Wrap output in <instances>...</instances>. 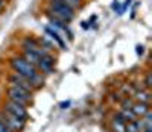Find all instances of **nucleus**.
Returning a JSON list of instances; mask_svg holds the SVG:
<instances>
[{
  "label": "nucleus",
  "mask_w": 152,
  "mask_h": 132,
  "mask_svg": "<svg viewBox=\"0 0 152 132\" xmlns=\"http://www.w3.org/2000/svg\"><path fill=\"white\" fill-rule=\"evenodd\" d=\"M9 67H11L12 71L18 73L23 77H26L28 81L31 82L34 91H38V90H41L44 87L46 81H44L43 73L38 71V69L35 67V65L28 62L21 55H15V56L9 58Z\"/></svg>",
  "instance_id": "f257e3e1"
},
{
  "label": "nucleus",
  "mask_w": 152,
  "mask_h": 132,
  "mask_svg": "<svg viewBox=\"0 0 152 132\" xmlns=\"http://www.w3.org/2000/svg\"><path fill=\"white\" fill-rule=\"evenodd\" d=\"M131 3H132V0H126V2L122 5V8H120V12H122V14L126 11V8H129V5H131Z\"/></svg>",
  "instance_id": "4be33fe9"
},
{
  "label": "nucleus",
  "mask_w": 152,
  "mask_h": 132,
  "mask_svg": "<svg viewBox=\"0 0 152 132\" xmlns=\"http://www.w3.org/2000/svg\"><path fill=\"white\" fill-rule=\"evenodd\" d=\"M38 43H40V46L44 50H47V52H53V49H55V44L50 41L47 36H40V38H38Z\"/></svg>",
  "instance_id": "ddd939ff"
},
{
  "label": "nucleus",
  "mask_w": 152,
  "mask_h": 132,
  "mask_svg": "<svg viewBox=\"0 0 152 132\" xmlns=\"http://www.w3.org/2000/svg\"><path fill=\"white\" fill-rule=\"evenodd\" d=\"M62 2H66V3H67L69 6H72L75 11L81 9L82 5H84V0H62Z\"/></svg>",
  "instance_id": "2eb2a0df"
},
{
  "label": "nucleus",
  "mask_w": 152,
  "mask_h": 132,
  "mask_svg": "<svg viewBox=\"0 0 152 132\" xmlns=\"http://www.w3.org/2000/svg\"><path fill=\"white\" fill-rule=\"evenodd\" d=\"M0 132H14V131H12L11 128H8L5 123H2V122H0Z\"/></svg>",
  "instance_id": "412c9836"
},
{
  "label": "nucleus",
  "mask_w": 152,
  "mask_h": 132,
  "mask_svg": "<svg viewBox=\"0 0 152 132\" xmlns=\"http://www.w3.org/2000/svg\"><path fill=\"white\" fill-rule=\"evenodd\" d=\"M2 109L8 111L12 115H15L17 118H20V120H23V122L29 120V111H28V108L23 106V105H20V103H17V102H12V100L6 99V102L3 103V106H2Z\"/></svg>",
  "instance_id": "20e7f679"
},
{
  "label": "nucleus",
  "mask_w": 152,
  "mask_h": 132,
  "mask_svg": "<svg viewBox=\"0 0 152 132\" xmlns=\"http://www.w3.org/2000/svg\"><path fill=\"white\" fill-rule=\"evenodd\" d=\"M131 111L135 114V117H143L146 112L151 111V105L149 103H143V102H134Z\"/></svg>",
  "instance_id": "1a4fd4ad"
},
{
  "label": "nucleus",
  "mask_w": 152,
  "mask_h": 132,
  "mask_svg": "<svg viewBox=\"0 0 152 132\" xmlns=\"http://www.w3.org/2000/svg\"><path fill=\"white\" fill-rule=\"evenodd\" d=\"M151 87H152V74L151 71H148L145 76V90H151Z\"/></svg>",
  "instance_id": "f3484780"
},
{
  "label": "nucleus",
  "mask_w": 152,
  "mask_h": 132,
  "mask_svg": "<svg viewBox=\"0 0 152 132\" xmlns=\"http://www.w3.org/2000/svg\"><path fill=\"white\" fill-rule=\"evenodd\" d=\"M117 114L123 118L125 122H131V120H135V118H137V117H135V114H134L131 109H123V108H122Z\"/></svg>",
  "instance_id": "4468645a"
},
{
  "label": "nucleus",
  "mask_w": 152,
  "mask_h": 132,
  "mask_svg": "<svg viewBox=\"0 0 152 132\" xmlns=\"http://www.w3.org/2000/svg\"><path fill=\"white\" fill-rule=\"evenodd\" d=\"M5 2H6V0H5Z\"/></svg>",
  "instance_id": "bb28decb"
},
{
  "label": "nucleus",
  "mask_w": 152,
  "mask_h": 132,
  "mask_svg": "<svg viewBox=\"0 0 152 132\" xmlns=\"http://www.w3.org/2000/svg\"><path fill=\"white\" fill-rule=\"evenodd\" d=\"M82 28H84V29H88V23H87V21L82 23Z\"/></svg>",
  "instance_id": "b1692460"
},
{
  "label": "nucleus",
  "mask_w": 152,
  "mask_h": 132,
  "mask_svg": "<svg viewBox=\"0 0 152 132\" xmlns=\"http://www.w3.org/2000/svg\"><path fill=\"white\" fill-rule=\"evenodd\" d=\"M6 97H8V100L17 102V103L23 105V106H26V108H29L34 102V93L32 91L24 90V88L17 87V85H8Z\"/></svg>",
  "instance_id": "7ed1b4c3"
},
{
  "label": "nucleus",
  "mask_w": 152,
  "mask_h": 132,
  "mask_svg": "<svg viewBox=\"0 0 152 132\" xmlns=\"http://www.w3.org/2000/svg\"><path fill=\"white\" fill-rule=\"evenodd\" d=\"M46 14H50L62 21H66L67 24H70L76 17V11L72 6H69L66 2H62V0H47Z\"/></svg>",
  "instance_id": "f03ea898"
},
{
  "label": "nucleus",
  "mask_w": 152,
  "mask_h": 132,
  "mask_svg": "<svg viewBox=\"0 0 152 132\" xmlns=\"http://www.w3.org/2000/svg\"><path fill=\"white\" fill-rule=\"evenodd\" d=\"M0 122L5 123L8 128H11L14 132H23L24 128H26V122L20 120V118H17L15 115L9 114L5 109H0Z\"/></svg>",
  "instance_id": "39448f33"
},
{
  "label": "nucleus",
  "mask_w": 152,
  "mask_h": 132,
  "mask_svg": "<svg viewBox=\"0 0 152 132\" xmlns=\"http://www.w3.org/2000/svg\"><path fill=\"white\" fill-rule=\"evenodd\" d=\"M142 132H152V128H148V129H143Z\"/></svg>",
  "instance_id": "393cba45"
},
{
  "label": "nucleus",
  "mask_w": 152,
  "mask_h": 132,
  "mask_svg": "<svg viewBox=\"0 0 152 132\" xmlns=\"http://www.w3.org/2000/svg\"><path fill=\"white\" fill-rule=\"evenodd\" d=\"M6 81H8L9 85H17V87H21V88H24V90H29V91H32V93H35L34 88H32V85H31V82L28 81V79L23 77V76H20V74L15 73V71L9 73V76L6 77Z\"/></svg>",
  "instance_id": "6e6552de"
},
{
  "label": "nucleus",
  "mask_w": 152,
  "mask_h": 132,
  "mask_svg": "<svg viewBox=\"0 0 152 132\" xmlns=\"http://www.w3.org/2000/svg\"><path fill=\"white\" fill-rule=\"evenodd\" d=\"M43 32H44V36H47L50 41L55 44V47H58L59 50H67V49H69V46H67V43H66V38L62 36L56 29H53L52 26L46 24L44 28H43Z\"/></svg>",
  "instance_id": "423d86ee"
},
{
  "label": "nucleus",
  "mask_w": 152,
  "mask_h": 132,
  "mask_svg": "<svg viewBox=\"0 0 152 132\" xmlns=\"http://www.w3.org/2000/svg\"><path fill=\"white\" fill-rule=\"evenodd\" d=\"M21 56L26 59L28 62H31L32 65H35L37 67V64H38V61H40V55L38 53H35V52H31V50H24V49H21Z\"/></svg>",
  "instance_id": "f8f14e48"
},
{
  "label": "nucleus",
  "mask_w": 152,
  "mask_h": 132,
  "mask_svg": "<svg viewBox=\"0 0 152 132\" xmlns=\"http://www.w3.org/2000/svg\"><path fill=\"white\" fill-rule=\"evenodd\" d=\"M135 53H137L138 56H142V55L145 53V47H143L142 44H138V46L135 47Z\"/></svg>",
  "instance_id": "aec40b11"
},
{
  "label": "nucleus",
  "mask_w": 152,
  "mask_h": 132,
  "mask_svg": "<svg viewBox=\"0 0 152 132\" xmlns=\"http://www.w3.org/2000/svg\"><path fill=\"white\" fill-rule=\"evenodd\" d=\"M70 105H72L70 100H62V102L59 103V109H69V108H70Z\"/></svg>",
  "instance_id": "6ab92c4d"
},
{
  "label": "nucleus",
  "mask_w": 152,
  "mask_h": 132,
  "mask_svg": "<svg viewBox=\"0 0 152 132\" xmlns=\"http://www.w3.org/2000/svg\"><path fill=\"white\" fill-rule=\"evenodd\" d=\"M120 8H122L120 2H119V0H114V2H113V5H111V9H113L114 12H117V14L120 15V14H122V12H120Z\"/></svg>",
  "instance_id": "a211bd4d"
},
{
  "label": "nucleus",
  "mask_w": 152,
  "mask_h": 132,
  "mask_svg": "<svg viewBox=\"0 0 152 132\" xmlns=\"http://www.w3.org/2000/svg\"><path fill=\"white\" fill-rule=\"evenodd\" d=\"M132 103H134L132 97H123V99L120 100V106H122L123 109H131Z\"/></svg>",
  "instance_id": "dca6fc26"
},
{
  "label": "nucleus",
  "mask_w": 152,
  "mask_h": 132,
  "mask_svg": "<svg viewBox=\"0 0 152 132\" xmlns=\"http://www.w3.org/2000/svg\"><path fill=\"white\" fill-rule=\"evenodd\" d=\"M134 102H143V103H151V93H149V90H137L135 93H134Z\"/></svg>",
  "instance_id": "9b49d317"
},
{
  "label": "nucleus",
  "mask_w": 152,
  "mask_h": 132,
  "mask_svg": "<svg viewBox=\"0 0 152 132\" xmlns=\"http://www.w3.org/2000/svg\"><path fill=\"white\" fill-rule=\"evenodd\" d=\"M125 123L126 122L116 112L113 117V120H111V128H113L114 132H125Z\"/></svg>",
  "instance_id": "9d476101"
},
{
  "label": "nucleus",
  "mask_w": 152,
  "mask_h": 132,
  "mask_svg": "<svg viewBox=\"0 0 152 132\" xmlns=\"http://www.w3.org/2000/svg\"><path fill=\"white\" fill-rule=\"evenodd\" d=\"M0 100H2V94H0Z\"/></svg>",
  "instance_id": "a878e982"
},
{
  "label": "nucleus",
  "mask_w": 152,
  "mask_h": 132,
  "mask_svg": "<svg viewBox=\"0 0 152 132\" xmlns=\"http://www.w3.org/2000/svg\"><path fill=\"white\" fill-rule=\"evenodd\" d=\"M5 5H6L5 0H0V11H3V9H5Z\"/></svg>",
  "instance_id": "5701e85b"
},
{
  "label": "nucleus",
  "mask_w": 152,
  "mask_h": 132,
  "mask_svg": "<svg viewBox=\"0 0 152 132\" xmlns=\"http://www.w3.org/2000/svg\"><path fill=\"white\" fill-rule=\"evenodd\" d=\"M55 65H56V56L52 55V52H47L46 55H43L40 58V61L37 64V69L40 73L52 74V73H55Z\"/></svg>",
  "instance_id": "0eeeda50"
}]
</instances>
